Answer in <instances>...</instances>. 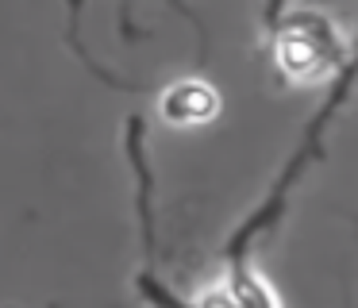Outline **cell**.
<instances>
[{
	"label": "cell",
	"instance_id": "6da1fadb",
	"mask_svg": "<svg viewBox=\"0 0 358 308\" xmlns=\"http://www.w3.org/2000/svg\"><path fill=\"white\" fill-rule=\"evenodd\" d=\"M278 66L285 69L293 81L308 85V81H324L343 58V43L335 35V27L324 15L301 12L278 31Z\"/></svg>",
	"mask_w": 358,
	"mask_h": 308
},
{
	"label": "cell",
	"instance_id": "7a4b0ae2",
	"mask_svg": "<svg viewBox=\"0 0 358 308\" xmlns=\"http://www.w3.org/2000/svg\"><path fill=\"white\" fill-rule=\"evenodd\" d=\"M158 112H162V120L178 123V127H193V123H208L220 112V97L208 81L189 77V81H173L162 92Z\"/></svg>",
	"mask_w": 358,
	"mask_h": 308
},
{
	"label": "cell",
	"instance_id": "3957f363",
	"mask_svg": "<svg viewBox=\"0 0 358 308\" xmlns=\"http://www.w3.org/2000/svg\"><path fill=\"white\" fill-rule=\"evenodd\" d=\"M196 308H243V297L235 285H216V289H208L196 300Z\"/></svg>",
	"mask_w": 358,
	"mask_h": 308
}]
</instances>
